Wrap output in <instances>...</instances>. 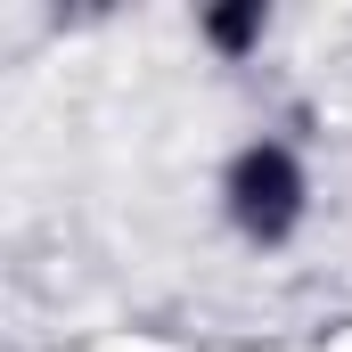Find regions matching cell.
<instances>
[{"label":"cell","instance_id":"obj_2","mask_svg":"<svg viewBox=\"0 0 352 352\" xmlns=\"http://www.w3.org/2000/svg\"><path fill=\"white\" fill-rule=\"evenodd\" d=\"M270 33H278V16H270L263 0H213V8H197V50H205V58H221V66L263 58Z\"/></svg>","mask_w":352,"mask_h":352},{"label":"cell","instance_id":"obj_1","mask_svg":"<svg viewBox=\"0 0 352 352\" xmlns=\"http://www.w3.org/2000/svg\"><path fill=\"white\" fill-rule=\"evenodd\" d=\"M311 205H320V180L287 131H246L213 164V213L246 254H287L311 230Z\"/></svg>","mask_w":352,"mask_h":352}]
</instances>
